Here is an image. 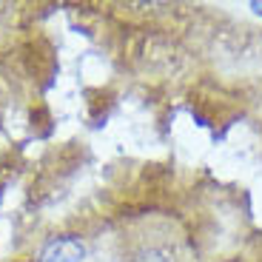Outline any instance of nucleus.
<instances>
[{"mask_svg": "<svg viewBox=\"0 0 262 262\" xmlns=\"http://www.w3.org/2000/svg\"><path fill=\"white\" fill-rule=\"evenodd\" d=\"M85 256V245L77 236H57L40 251V262H80Z\"/></svg>", "mask_w": 262, "mask_h": 262, "instance_id": "obj_1", "label": "nucleus"}, {"mask_svg": "<svg viewBox=\"0 0 262 262\" xmlns=\"http://www.w3.org/2000/svg\"><path fill=\"white\" fill-rule=\"evenodd\" d=\"M251 6H254V12H256V14H262V3H251Z\"/></svg>", "mask_w": 262, "mask_h": 262, "instance_id": "obj_2", "label": "nucleus"}]
</instances>
